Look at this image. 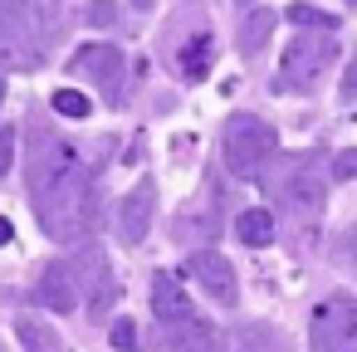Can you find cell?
<instances>
[{
	"mask_svg": "<svg viewBox=\"0 0 357 352\" xmlns=\"http://www.w3.org/2000/svg\"><path fill=\"white\" fill-rule=\"evenodd\" d=\"M333 59H337L333 35H323V30H303V35H294V40L284 45V59H279L274 93H308V89L323 79V69H328Z\"/></svg>",
	"mask_w": 357,
	"mask_h": 352,
	"instance_id": "3957f363",
	"label": "cell"
},
{
	"mask_svg": "<svg viewBox=\"0 0 357 352\" xmlns=\"http://www.w3.org/2000/svg\"><path fill=\"white\" fill-rule=\"evenodd\" d=\"M79 293H89V318H108L113 303H118V279H113V264L103 254V245H79V274H74Z\"/></svg>",
	"mask_w": 357,
	"mask_h": 352,
	"instance_id": "8992f818",
	"label": "cell"
},
{
	"mask_svg": "<svg viewBox=\"0 0 357 352\" xmlns=\"http://www.w3.org/2000/svg\"><path fill=\"white\" fill-rule=\"evenodd\" d=\"M337 98H342V103H357V59L347 64V74H342V89H337Z\"/></svg>",
	"mask_w": 357,
	"mask_h": 352,
	"instance_id": "603a6c76",
	"label": "cell"
},
{
	"mask_svg": "<svg viewBox=\"0 0 357 352\" xmlns=\"http://www.w3.org/2000/svg\"><path fill=\"white\" fill-rule=\"evenodd\" d=\"M30 201L40 211V230L59 245H79L93 230V211H98V176L79 162V152L54 137L40 132L30 147Z\"/></svg>",
	"mask_w": 357,
	"mask_h": 352,
	"instance_id": "6da1fadb",
	"label": "cell"
},
{
	"mask_svg": "<svg viewBox=\"0 0 357 352\" xmlns=\"http://www.w3.org/2000/svg\"><path fill=\"white\" fill-rule=\"evenodd\" d=\"M152 318H157L162 328L201 318V313H196V303H191V293H181V284H176L172 274H162V269L152 274Z\"/></svg>",
	"mask_w": 357,
	"mask_h": 352,
	"instance_id": "8fae6325",
	"label": "cell"
},
{
	"mask_svg": "<svg viewBox=\"0 0 357 352\" xmlns=\"http://www.w3.org/2000/svg\"><path fill=\"white\" fill-rule=\"evenodd\" d=\"M108 342H113L118 352H142V342H137V328H132V318H118V323H113V332H108Z\"/></svg>",
	"mask_w": 357,
	"mask_h": 352,
	"instance_id": "d6986e66",
	"label": "cell"
},
{
	"mask_svg": "<svg viewBox=\"0 0 357 352\" xmlns=\"http://www.w3.org/2000/svg\"><path fill=\"white\" fill-rule=\"evenodd\" d=\"M50 108L59 113V118H89V93H79V89H59V93H50Z\"/></svg>",
	"mask_w": 357,
	"mask_h": 352,
	"instance_id": "ac0fdd59",
	"label": "cell"
},
{
	"mask_svg": "<svg viewBox=\"0 0 357 352\" xmlns=\"http://www.w3.org/2000/svg\"><path fill=\"white\" fill-rule=\"evenodd\" d=\"M132 6H137V10H147V6H152V0H132Z\"/></svg>",
	"mask_w": 357,
	"mask_h": 352,
	"instance_id": "484cf974",
	"label": "cell"
},
{
	"mask_svg": "<svg viewBox=\"0 0 357 352\" xmlns=\"http://www.w3.org/2000/svg\"><path fill=\"white\" fill-rule=\"evenodd\" d=\"M245 6H250V0H245Z\"/></svg>",
	"mask_w": 357,
	"mask_h": 352,
	"instance_id": "4dcf8cb0",
	"label": "cell"
},
{
	"mask_svg": "<svg viewBox=\"0 0 357 352\" xmlns=\"http://www.w3.org/2000/svg\"><path fill=\"white\" fill-rule=\"evenodd\" d=\"M0 98H6V84H0Z\"/></svg>",
	"mask_w": 357,
	"mask_h": 352,
	"instance_id": "83f0119b",
	"label": "cell"
},
{
	"mask_svg": "<svg viewBox=\"0 0 357 352\" xmlns=\"http://www.w3.org/2000/svg\"><path fill=\"white\" fill-rule=\"evenodd\" d=\"M69 69H74L79 79H89V84H98L103 93H118L128 59H123V49H118V45H84V49H74Z\"/></svg>",
	"mask_w": 357,
	"mask_h": 352,
	"instance_id": "9c48e42d",
	"label": "cell"
},
{
	"mask_svg": "<svg viewBox=\"0 0 357 352\" xmlns=\"http://www.w3.org/2000/svg\"><path fill=\"white\" fill-rule=\"evenodd\" d=\"M50 6H59V0H50Z\"/></svg>",
	"mask_w": 357,
	"mask_h": 352,
	"instance_id": "f1b7e54d",
	"label": "cell"
},
{
	"mask_svg": "<svg viewBox=\"0 0 357 352\" xmlns=\"http://www.w3.org/2000/svg\"><path fill=\"white\" fill-rule=\"evenodd\" d=\"M333 176L337 181H357V152H337L333 157Z\"/></svg>",
	"mask_w": 357,
	"mask_h": 352,
	"instance_id": "7402d4cb",
	"label": "cell"
},
{
	"mask_svg": "<svg viewBox=\"0 0 357 352\" xmlns=\"http://www.w3.org/2000/svg\"><path fill=\"white\" fill-rule=\"evenodd\" d=\"M6 240H10V225H6V220H0V245H6Z\"/></svg>",
	"mask_w": 357,
	"mask_h": 352,
	"instance_id": "d4e9b609",
	"label": "cell"
},
{
	"mask_svg": "<svg viewBox=\"0 0 357 352\" xmlns=\"http://www.w3.org/2000/svg\"><path fill=\"white\" fill-rule=\"evenodd\" d=\"M211 64H215V40H211V30H206V35H191V40L176 49V74H181L186 84H201V79L211 74Z\"/></svg>",
	"mask_w": 357,
	"mask_h": 352,
	"instance_id": "4fadbf2b",
	"label": "cell"
},
{
	"mask_svg": "<svg viewBox=\"0 0 357 352\" xmlns=\"http://www.w3.org/2000/svg\"><path fill=\"white\" fill-rule=\"evenodd\" d=\"M308 337H313V352H337V347L357 342V298L352 293H328L323 303H313Z\"/></svg>",
	"mask_w": 357,
	"mask_h": 352,
	"instance_id": "5b68a950",
	"label": "cell"
},
{
	"mask_svg": "<svg viewBox=\"0 0 357 352\" xmlns=\"http://www.w3.org/2000/svg\"><path fill=\"white\" fill-rule=\"evenodd\" d=\"M84 20L98 25V30H108V25H118V6H113V0H89V6H84Z\"/></svg>",
	"mask_w": 357,
	"mask_h": 352,
	"instance_id": "ffe728a7",
	"label": "cell"
},
{
	"mask_svg": "<svg viewBox=\"0 0 357 352\" xmlns=\"http://www.w3.org/2000/svg\"><path fill=\"white\" fill-rule=\"evenodd\" d=\"M274 25H279V15H274V10H264V6H255V10H250V15L240 20V35H235L240 54H259V49L269 45Z\"/></svg>",
	"mask_w": 357,
	"mask_h": 352,
	"instance_id": "9a60e30c",
	"label": "cell"
},
{
	"mask_svg": "<svg viewBox=\"0 0 357 352\" xmlns=\"http://www.w3.org/2000/svg\"><path fill=\"white\" fill-rule=\"evenodd\" d=\"M15 162V128H0V176H10Z\"/></svg>",
	"mask_w": 357,
	"mask_h": 352,
	"instance_id": "44dd1931",
	"label": "cell"
},
{
	"mask_svg": "<svg viewBox=\"0 0 357 352\" xmlns=\"http://www.w3.org/2000/svg\"><path fill=\"white\" fill-rule=\"evenodd\" d=\"M152 215H157V181L152 176H142L123 201H118V240L123 245H142L147 240V230H152Z\"/></svg>",
	"mask_w": 357,
	"mask_h": 352,
	"instance_id": "ba28073f",
	"label": "cell"
},
{
	"mask_svg": "<svg viewBox=\"0 0 357 352\" xmlns=\"http://www.w3.org/2000/svg\"><path fill=\"white\" fill-rule=\"evenodd\" d=\"M279 20H294L298 30H323V35H333V30H337V15H328V10H313V6H289Z\"/></svg>",
	"mask_w": 357,
	"mask_h": 352,
	"instance_id": "2e32d148",
	"label": "cell"
},
{
	"mask_svg": "<svg viewBox=\"0 0 357 352\" xmlns=\"http://www.w3.org/2000/svg\"><path fill=\"white\" fill-rule=\"evenodd\" d=\"M220 157L230 167V176L240 181H264L269 162L279 157V132L274 123H264L259 113H230L225 132H220Z\"/></svg>",
	"mask_w": 357,
	"mask_h": 352,
	"instance_id": "7a4b0ae2",
	"label": "cell"
},
{
	"mask_svg": "<svg viewBox=\"0 0 357 352\" xmlns=\"http://www.w3.org/2000/svg\"><path fill=\"white\" fill-rule=\"evenodd\" d=\"M0 352H6V342H0Z\"/></svg>",
	"mask_w": 357,
	"mask_h": 352,
	"instance_id": "f546056e",
	"label": "cell"
},
{
	"mask_svg": "<svg viewBox=\"0 0 357 352\" xmlns=\"http://www.w3.org/2000/svg\"><path fill=\"white\" fill-rule=\"evenodd\" d=\"M10 59H15V49H10L6 40H0V64H10Z\"/></svg>",
	"mask_w": 357,
	"mask_h": 352,
	"instance_id": "cb8c5ba5",
	"label": "cell"
},
{
	"mask_svg": "<svg viewBox=\"0 0 357 352\" xmlns=\"http://www.w3.org/2000/svg\"><path fill=\"white\" fill-rule=\"evenodd\" d=\"M162 352H225V337L215 323L191 318V323H172L162 328Z\"/></svg>",
	"mask_w": 357,
	"mask_h": 352,
	"instance_id": "7c38bea8",
	"label": "cell"
},
{
	"mask_svg": "<svg viewBox=\"0 0 357 352\" xmlns=\"http://www.w3.org/2000/svg\"><path fill=\"white\" fill-rule=\"evenodd\" d=\"M235 235H240V245H250V250H269V245H274V235H279L274 211H264V206L240 211V215H235Z\"/></svg>",
	"mask_w": 357,
	"mask_h": 352,
	"instance_id": "5bb4252c",
	"label": "cell"
},
{
	"mask_svg": "<svg viewBox=\"0 0 357 352\" xmlns=\"http://www.w3.org/2000/svg\"><path fill=\"white\" fill-rule=\"evenodd\" d=\"M15 332H20L25 352H64V347H59V337H54V332H45L35 318H20V323H15Z\"/></svg>",
	"mask_w": 357,
	"mask_h": 352,
	"instance_id": "e0dca14e",
	"label": "cell"
},
{
	"mask_svg": "<svg viewBox=\"0 0 357 352\" xmlns=\"http://www.w3.org/2000/svg\"><path fill=\"white\" fill-rule=\"evenodd\" d=\"M35 303H40V308H50V313H74V308H79L74 264H64V259L45 264V269H40V279H35Z\"/></svg>",
	"mask_w": 357,
	"mask_h": 352,
	"instance_id": "30bf717a",
	"label": "cell"
},
{
	"mask_svg": "<svg viewBox=\"0 0 357 352\" xmlns=\"http://www.w3.org/2000/svg\"><path fill=\"white\" fill-rule=\"evenodd\" d=\"M289 167H294V176H284V181L274 186L284 215H294V220H318V215L328 211V181H323L318 157L308 152V157H294Z\"/></svg>",
	"mask_w": 357,
	"mask_h": 352,
	"instance_id": "277c9868",
	"label": "cell"
},
{
	"mask_svg": "<svg viewBox=\"0 0 357 352\" xmlns=\"http://www.w3.org/2000/svg\"><path fill=\"white\" fill-rule=\"evenodd\" d=\"M347 10H357V0H347Z\"/></svg>",
	"mask_w": 357,
	"mask_h": 352,
	"instance_id": "4316f807",
	"label": "cell"
},
{
	"mask_svg": "<svg viewBox=\"0 0 357 352\" xmlns=\"http://www.w3.org/2000/svg\"><path fill=\"white\" fill-rule=\"evenodd\" d=\"M186 274L201 284L206 298H215L220 308H235L240 279H235V264H230L220 250H191V254H186Z\"/></svg>",
	"mask_w": 357,
	"mask_h": 352,
	"instance_id": "52a82bcc",
	"label": "cell"
}]
</instances>
